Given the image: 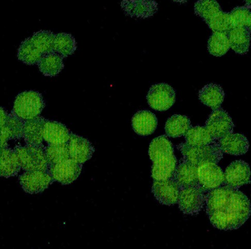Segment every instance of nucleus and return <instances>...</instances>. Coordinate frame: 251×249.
Returning <instances> with one entry per match:
<instances>
[{
	"label": "nucleus",
	"mask_w": 251,
	"mask_h": 249,
	"mask_svg": "<svg viewBox=\"0 0 251 249\" xmlns=\"http://www.w3.org/2000/svg\"><path fill=\"white\" fill-rule=\"evenodd\" d=\"M185 137L187 144L194 147L204 146L216 141L205 127H191Z\"/></svg>",
	"instance_id": "28"
},
{
	"label": "nucleus",
	"mask_w": 251,
	"mask_h": 249,
	"mask_svg": "<svg viewBox=\"0 0 251 249\" xmlns=\"http://www.w3.org/2000/svg\"><path fill=\"white\" fill-rule=\"evenodd\" d=\"M24 122L13 113L8 114L5 122L1 125V148L7 147L9 140L23 136Z\"/></svg>",
	"instance_id": "20"
},
{
	"label": "nucleus",
	"mask_w": 251,
	"mask_h": 249,
	"mask_svg": "<svg viewBox=\"0 0 251 249\" xmlns=\"http://www.w3.org/2000/svg\"><path fill=\"white\" fill-rule=\"evenodd\" d=\"M206 191L199 184L181 188L178 204L181 211L187 215L200 212L206 202Z\"/></svg>",
	"instance_id": "7"
},
{
	"label": "nucleus",
	"mask_w": 251,
	"mask_h": 249,
	"mask_svg": "<svg viewBox=\"0 0 251 249\" xmlns=\"http://www.w3.org/2000/svg\"><path fill=\"white\" fill-rule=\"evenodd\" d=\"M157 126L158 120L155 114L149 111H139L132 119L133 129L140 136L151 135L155 131Z\"/></svg>",
	"instance_id": "19"
},
{
	"label": "nucleus",
	"mask_w": 251,
	"mask_h": 249,
	"mask_svg": "<svg viewBox=\"0 0 251 249\" xmlns=\"http://www.w3.org/2000/svg\"><path fill=\"white\" fill-rule=\"evenodd\" d=\"M217 142L223 153L237 156L246 154L250 146L247 137L239 133H230Z\"/></svg>",
	"instance_id": "17"
},
{
	"label": "nucleus",
	"mask_w": 251,
	"mask_h": 249,
	"mask_svg": "<svg viewBox=\"0 0 251 249\" xmlns=\"http://www.w3.org/2000/svg\"><path fill=\"white\" fill-rule=\"evenodd\" d=\"M45 151L50 165L70 158L67 143L62 145H49Z\"/></svg>",
	"instance_id": "33"
},
{
	"label": "nucleus",
	"mask_w": 251,
	"mask_h": 249,
	"mask_svg": "<svg viewBox=\"0 0 251 249\" xmlns=\"http://www.w3.org/2000/svg\"><path fill=\"white\" fill-rule=\"evenodd\" d=\"M227 33L231 49L240 55L248 53L251 44V33L246 27L231 28Z\"/></svg>",
	"instance_id": "23"
},
{
	"label": "nucleus",
	"mask_w": 251,
	"mask_h": 249,
	"mask_svg": "<svg viewBox=\"0 0 251 249\" xmlns=\"http://www.w3.org/2000/svg\"><path fill=\"white\" fill-rule=\"evenodd\" d=\"M17 56L19 60L23 63L33 65L37 64L44 55L30 37L25 40L19 47Z\"/></svg>",
	"instance_id": "29"
},
{
	"label": "nucleus",
	"mask_w": 251,
	"mask_h": 249,
	"mask_svg": "<svg viewBox=\"0 0 251 249\" xmlns=\"http://www.w3.org/2000/svg\"><path fill=\"white\" fill-rule=\"evenodd\" d=\"M150 107L157 111H166L175 103L176 92L166 83L154 84L150 88L147 97Z\"/></svg>",
	"instance_id": "8"
},
{
	"label": "nucleus",
	"mask_w": 251,
	"mask_h": 249,
	"mask_svg": "<svg viewBox=\"0 0 251 249\" xmlns=\"http://www.w3.org/2000/svg\"><path fill=\"white\" fill-rule=\"evenodd\" d=\"M75 49L76 43L72 35L64 33L55 34L53 52L60 55L64 58L73 54Z\"/></svg>",
	"instance_id": "31"
},
{
	"label": "nucleus",
	"mask_w": 251,
	"mask_h": 249,
	"mask_svg": "<svg viewBox=\"0 0 251 249\" xmlns=\"http://www.w3.org/2000/svg\"><path fill=\"white\" fill-rule=\"evenodd\" d=\"M197 171L198 184L207 191L225 184L224 172L215 162H202L198 166Z\"/></svg>",
	"instance_id": "9"
},
{
	"label": "nucleus",
	"mask_w": 251,
	"mask_h": 249,
	"mask_svg": "<svg viewBox=\"0 0 251 249\" xmlns=\"http://www.w3.org/2000/svg\"><path fill=\"white\" fill-rule=\"evenodd\" d=\"M1 176L9 178L16 175L21 169L20 164L14 151L7 147L1 148V159H0Z\"/></svg>",
	"instance_id": "25"
},
{
	"label": "nucleus",
	"mask_w": 251,
	"mask_h": 249,
	"mask_svg": "<svg viewBox=\"0 0 251 249\" xmlns=\"http://www.w3.org/2000/svg\"><path fill=\"white\" fill-rule=\"evenodd\" d=\"M205 204L211 223L221 230L237 229L251 215L248 197L238 189L226 184L208 191Z\"/></svg>",
	"instance_id": "1"
},
{
	"label": "nucleus",
	"mask_w": 251,
	"mask_h": 249,
	"mask_svg": "<svg viewBox=\"0 0 251 249\" xmlns=\"http://www.w3.org/2000/svg\"><path fill=\"white\" fill-rule=\"evenodd\" d=\"M250 11V7L245 5L237 7L229 13L231 28L239 27H247Z\"/></svg>",
	"instance_id": "34"
},
{
	"label": "nucleus",
	"mask_w": 251,
	"mask_h": 249,
	"mask_svg": "<svg viewBox=\"0 0 251 249\" xmlns=\"http://www.w3.org/2000/svg\"><path fill=\"white\" fill-rule=\"evenodd\" d=\"M72 133L64 124L55 121L46 120L43 136L49 145L65 144L69 141Z\"/></svg>",
	"instance_id": "18"
},
{
	"label": "nucleus",
	"mask_w": 251,
	"mask_h": 249,
	"mask_svg": "<svg viewBox=\"0 0 251 249\" xmlns=\"http://www.w3.org/2000/svg\"><path fill=\"white\" fill-rule=\"evenodd\" d=\"M46 120L42 117L25 121L23 136L27 145L42 146L43 142V131Z\"/></svg>",
	"instance_id": "21"
},
{
	"label": "nucleus",
	"mask_w": 251,
	"mask_h": 249,
	"mask_svg": "<svg viewBox=\"0 0 251 249\" xmlns=\"http://www.w3.org/2000/svg\"><path fill=\"white\" fill-rule=\"evenodd\" d=\"M37 65L41 72L48 76L59 74L64 66L63 57L55 52L45 55Z\"/></svg>",
	"instance_id": "26"
},
{
	"label": "nucleus",
	"mask_w": 251,
	"mask_h": 249,
	"mask_svg": "<svg viewBox=\"0 0 251 249\" xmlns=\"http://www.w3.org/2000/svg\"><path fill=\"white\" fill-rule=\"evenodd\" d=\"M205 127L212 137L217 141L232 133L235 126L229 114L220 108L210 113L206 122Z\"/></svg>",
	"instance_id": "10"
},
{
	"label": "nucleus",
	"mask_w": 251,
	"mask_h": 249,
	"mask_svg": "<svg viewBox=\"0 0 251 249\" xmlns=\"http://www.w3.org/2000/svg\"><path fill=\"white\" fill-rule=\"evenodd\" d=\"M67 146L70 158L80 165L88 161L94 152V148L88 139L73 133Z\"/></svg>",
	"instance_id": "15"
},
{
	"label": "nucleus",
	"mask_w": 251,
	"mask_h": 249,
	"mask_svg": "<svg viewBox=\"0 0 251 249\" xmlns=\"http://www.w3.org/2000/svg\"><path fill=\"white\" fill-rule=\"evenodd\" d=\"M172 1L179 3H185L188 1V0H172Z\"/></svg>",
	"instance_id": "37"
},
{
	"label": "nucleus",
	"mask_w": 251,
	"mask_h": 249,
	"mask_svg": "<svg viewBox=\"0 0 251 249\" xmlns=\"http://www.w3.org/2000/svg\"><path fill=\"white\" fill-rule=\"evenodd\" d=\"M225 182L231 187L238 189L250 183L251 171L249 165L243 160H237L229 164L225 172Z\"/></svg>",
	"instance_id": "14"
},
{
	"label": "nucleus",
	"mask_w": 251,
	"mask_h": 249,
	"mask_svg": "<svg viewBox=\"0 0 251 249\" xmlns=\"http://www.w3.org/2000/svg\"><path fill=\"white\" fill-rule=\"evenodd\" d=\"M227 32H213L208 42V50L212 55L220 57L226 54L230 49Z\"/></svg>",
	"instance_id": "30"
},
{
	"label": "nucleus",
	"mask_w": 251,
	"mask_h": 249,
	"mask_svg": "<svg viewBox=\"0 0 251 249\" xmlns=\"http://www.w3.org/2000/svg\"><path fill=\"white\" fill-rule=\"evenodd\" d=\"M183 159L197 167L202 162L206 161L218 163L223 158L217 141L211 144L201 147L191 146L185 143H182L178 146Z\"/></svg>",
	"instance_id": "5"
},
{
	"label": "nucleus",
	"mask_w": 251,
	"mask_h": 249,
	"mask_svg": "<svg viewBox=\"0 0 251 249\" xmlns=\"http://www.w3.org/2000/svg\"><path fill=\"white\" fill-rule=\"evenodd\" d=\"M15 151L21 169L25 171H46L50 165L42 146L27 145L17 147Z\"/></svg>",
	"instance_id": "6"
},
{
	"label": "nucleus",
	"mask_w": 251,
	"mask_h": 249,
	"mask_svg": "<svg viewBox=\"0 0 251 249\" xmlns=\"http://www.w3.org/2000/svg\"><path fill=\"white\" fill-rule=\"evenodd\" d=\"M152 162L151 177L154 181L173 178L177 166V161L172 142L162 136L152 139L149 150Z\"/></svg>",
	"instance_id": "2"
},
{
	"label": "nucleus",
	"mask_w": 251,
	"mask_h": 249,
	"mask_svg": "<svg viewBox=\"0 0 251 249\" xmlns=\"http://www.w3.org/2000/svg\"><path fill=\"white\" fill-rule=\"evenodd\" d=\"M195 11L212 32H227L230 30L229 14L223 11L216 0H198Z\"/></svg>",
	"instance_id": "3"
},
{
	"label": "nucleus",
	"mask_w": 251,
	"mask_h": 249,
	"mask_svg": "<svg viewBox=\"0 0 251 249\" xmlns=\"http://www.w3.org/2000/svg\"><path fill=\"white\" fill-rule=\"evenodd\" d=\"M53 179L47 171H25L19 177L21 184L29 194H37L46 189L52 183Z\"/></svg>",
	"instance_id": "11"
},
{
	"label": "nucleus",
	"mask_w": 251,
	"mask_h": 249,
	"mask_svg": "<svg viewBox=\"0 0 251 249\" xmlns=\"http://www.w3.org/2000/svg\"><path fill=\"white\" fill-rule=\"evenodd\" d=\"M180 188L173 178L162 181H154L152 192L160 204L170 206L178 203Z\"/></svg>",
	"instance_id": "13"
},
{
	"label": "nucleus",
	"mask_w": 251,
	"mask_h": 249,
	"mask_svg": "<svg viewBox=\"0 0 251 249\" xmlns=\"http://www.w3.org/2000/svg\"><path fill=\"white\" fill-rule=\"evenodd\" d=\"M81 165L70 158L50 165L49 172L53 180L57 182L64 185L70 184L80 176Z\"/></svg>",
	"instance_id": "12"
},
{
	"label": "nucleus",
	"mask_w": 251,
	"mask_h": 249,
	"mask_svg": "<svg viewBox=\"0 0 251 249\" xmlns=\"http://www.w3.org/2000/svg\"><path fill=\"white\" fill-rule=\"evenodd\" d=\"M245 4V6L251 7V0H243Z\"/></svg>",
	"instance_id": "36"
},
{
	"label": "nucleus",
	"mask_w": 251,
	"mask_h": 249,
	"mask_svg": "<svg viewBox=\"0 0 251 249\" xmlns=\"http://www.w3.org/2000/svg\"><path fill=\"white\" fill-rule=\"evenodd\" d=\"M191 128V121L186 116L175 114L169 118L166 123L167 136L173 138L185 136Z\"/></svg>",
	"instance_id": "27"
},
{
	"label": "nucleus",
	"mask_w": 251,
	"mask_h": 249,
	"mask_svg": "<svg viewBox=\"0 0 251 249\" xmlns=\"http://www.w3.org/2000/svg\"><path fill=\"white\" fill-rule=\"evenodd\" d=\"M121 6L127 16L142 19L152 16L158 9L154 0H123Z\"/></svg>",
	"instance_id": "16"
},
{
	"label": "nucleus",
	"mask_w": 251,
	"mask_h": 249,
	"mask_svg": "<svg viewBox=\"0 0 251 249\" xmlns=\"http://www.w3.org/2000/svg\"><path fill=\"white\" fill-rule=\"evenodd\" d=\"M42 95L35 91H25L17 95L13 106V113L26 121L40 117L45 108Z\"/></svg>",
	"instance_id": "4"
},
{
	"label": "nucleus",
	"mask_w": 251,
	"mask_h": 249,
	"mask_svg": "<svg viewBox=\"0 0 251 249\" xmlns=\"http://www.w3.org/2000/svg\"><path fill=\"white\" fill-rule=\"evenodd\" d=\"M55 34L50 31H42L31 37L38 50L44 56L53 52V41Z\"/></svg>",
	"instance_id": "32"
},
{
	"label": "nucleus",
	"mask_w": 251,
	"mask_h": 249,
	"mask_svg": "<svg viewBox=\"0 0 251 249\" xmlns=\"http://www.w3.org/2000/svg\"><path fill=\"white\" fill-rule=\"evenodd\" d=\"M225 97V93L223 88L220 85L213 83L205 85L199 93L201 102L213 110L220 108Z\"/></svg>",
	"instance_id": "22"
},
{
	"label": "nucleus",
	"mask_w": 251,
	"mask_h": 249,
	"mask_svg": "<svg viewBox=\"0 0 251 249\" xmlns=\"http://www.w3.org/2000/svg\"><path fill=\"white\" fill-rule=\"evenodd\" d=\"M247 28L251 33V7H250V15Z\"/></svg>",
	"instance_id": "35"
},
{
	"label": "nucleus",
	"mask_w": 251,
	"mask_h": 249,
	"mask_svg": "<svg viewBox=\"0 0 251 249\" xmlns=\"http://www.w3.org/2000/svg\"><path fill=\"white\" fill-rule=\"evenodd\" d=\"M197 166L183 159L177 165L173 178L180 188L197 185Z\"/></svg>",
	"instance_id": "24"
}]
</instances>
